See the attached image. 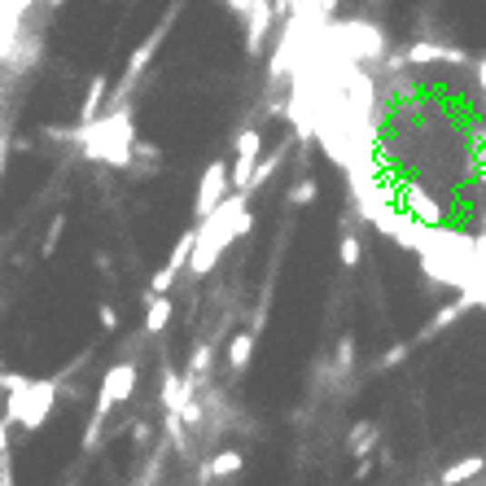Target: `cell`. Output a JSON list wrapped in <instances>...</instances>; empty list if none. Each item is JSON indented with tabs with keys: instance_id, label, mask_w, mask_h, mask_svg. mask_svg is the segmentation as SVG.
<instances>
[{
	"instance_id": "cell-11",
	"label": "cell",
	"mask_w": 486,
	"mask_h": 486,
	"mask_svg": "<svg viewBox=\"0 0 486 486\" xmlns=\"http://www.w3.org/2000/svg\"><path fill=\"white\" fill-rule=\"evenodd\" d=\"M242 451H219L215 461L202 469V482H223V478H237L242 473Z\"/></svg>"
},
{
	"instance_id": "cell-24",
	"label": "cell",
	"mask_w": 486,
	"mask_h": 486,
	"mask_svg": "<svg viewBox=\"0 0 486 486\" xmlns=\"http://www.w3.org/2000/svg\"><path fill=\"white\" fill-rule=\"evenodd\" d=\"M0 171H5V145H0Z\"/></svg>"
},
{
	"instance_id": "cell-9",
	"label": "cell",
	"mask_w": 486,
	"mask_h": 486,
	"mask_svg": "<svg viewBox=\"0 0 486 486\" xmlns=\"http://www.w3.org/2000/svg\"><path fill=\"white\" fill-rule=\"evenodd\" d=\"M105 74H93V84H88V93H84V105H79V132H93L97 127V114H101V105H105Z\"/></svg>"
},
{
	"instance_id": "cell-4",
	"label": "cell",
	"mask_w": 486,
	"mask_h": 486,
	"mask_svg": "<svg viewBox=\"0 0 486 486\" xmlns=\"http://www.w3.org/2000/svg\"><path fill=\"white\" fill-rule=\"evenodd\" d=\"M228 193H233V167H228L223 158H215L211 167L202 171V180H197V197H193L197 223H206V219L215 215L219 206L228 202Z\"/></svg>"
},
{
	"instance_id": "cell-14",
	"label": "cell",
	"mask_w": 486,
	"mask_h": 486,
	"mask_svg": "<svg viewBox=\"0 0 486 486\" xmlns=\"http://www.w3.org/2000/svg\"><path fill=\"white\" fill-rule=\"evenodd\" d=\"M171 298H149V312H145V333H163L171 324Z\"/></svg>"
},
{
	"instance_id": "cell-6",
	"label": "cell",
	"mask_w": 486,
	"mask_h": 486,
	"mask_svg": "<svg viewBox=\"0 0 486 486\" xmlns=\"http://www.w3.org/2000/svg\"><path fill=\"white\" fill-rule=\"evenodd\" d=\"M259 149H263V132H259V127H245L242 136H237V145H233V189H237V193H250L254 171L263 167V163H259Z\"/></svg>"
},
{
	"instance_id": "cell-17",
	"label": "cell",
	"mask_w": 486,
	"mask_h": 486,
	"mask_svg": "<svg viewBox=\"0 0 486 486\" xmlns=\"http://www.w3.org/2000/svg\"><path fill=\"white\" fill-rule=\"evenodd\" d=\"M360 259H364L360 237H342V268H360Z\"/></svg>"
},
{
	"instance_id": "cell-12",
	"label": "cell",
	"mask_w": 486,
	"mask_h": 486,
	"mask_svg": "<svg viewBox=\"0 0 486 486\" xmlns=\"http://www.w3.org/2000/svg\"><path fill=\"white\" fill-rule=\"evenodd\" d=\"M250 355H254V333H237L228 342V368L233 372H245L250 368Z\"/></svg>"
},
{
	"instance_id": "cell-7",
	"label": "cell",
	"mask_w": 486,
	"mask_h": 486,
	"mask_svg": "<svg viewBox=\"0 0 486 486\" xmlns=\"http://www.w3.org/2000/svg\"><path fill=\"white\" fill-rule=\"evenodd\" d=\"M193 245H197V228H189V233L175 242V250H171L167 263L149 276V293H154V298H167V293H171V285L180 281V272L193 263Z\"/></svg>"
},
{
	"instance_id": "cell-19",
	"label": "cell",
	"mask_w": 486,
	"mask_h": 486,
	"mask_svg": "<svg viewBox=\"0 0 486 486\" xmlns=\"http://www.w3.org/2000/svg\"><path fill=\"white\" fill-rule=\"evenodd\" d=\"M101 329H105V333H114V329H119V316H114V307H101Z\"/></svg>"
},
{
	"instance_id": "cell-10",
	"label": "cell",
	"mask_w": 486,
	"mask_h": 486,
	"mask_svg": "<svg viewBox=\"0 0 486 486\" xmlns=\"http://www.w3.org/2000/svg\"><path fill=\"white\" fill-rule=\"evenodd\" d=\"M478 473H486V456H464V461L447 464L438 473V486H464V482H473Z\"/></svg>"
},
{
	"instance_id": "cell-13",
	"label": "cell",
	"mask_w": 486,
	"mask_h": 486,
	"mask_svg": "<svg viewBox=\"0 0 486 486\" xmlns=\"http://www.w3.org/2000/svg\"><path fill=\"white\" fill-rule=\"evenodd\" d=\"M377 447V425L372 421H360L355 430H351V456H360V461H368V451Z\"/></svg>"
},
{
	"instance_id": "cell-5",
	"label": "cell",
	"mask_w": 486,
	"mask_h": 486,
	"mask_svg": "<svg viewBox=\"0 0 486 486\" xmlns=\"http://www.w3.org/2000/svg\"><path fill=\"white\" fill-rule=\"evenodd\" d=\"M136 382H141V372L132 360H123V364L105 368V377H101V390H97V421L114 412L119 403H127L132 394H136Z\"/></svg>"
},
{
	"instance_id": "cell-21",
	"label": "cell",
	"mask_w": 486,
	"mask_h": 486,
	"mask_svg": "<svg viewBox=\"0 0 486 486\" xmlns=\"http://www.w3.org/2000/svg\"><path fill=\"white\" fill-rule=\"evenodd\" d=\"M0 456H9V425H5V416H0Z\"/></svg>"
},
{
	"instance_id": "cell-2",
	"label": "cell",
	"mask_w": 486,
	"mask_h": 486,
	"mask_svg": "<svg viewBox=\"0 0 486 486\" xmlns=\"http://www.w3.org/2000/svg\"><path fill=\"white\" fill-rule=\"evenodd\" d=\"M9 386V399H5V425L9 430H40L49 421L53 403H57V382L40 377H0Z\"/></svg>"
},
{
	"instance_id": "cell-1",
	"label": "cell",
	"mask_w": 486,
	"mask_h": 486,
	"mask_svg": "<svg viewBox=\"0 0 486 486\" xmlns=\"http://www.w3.org/2000/svg\"><path fill=\"white\" fill-rule=\"evenodd\" d=\"M250 228H254L250 193H233L206 223H197V245H193V263H189V272H193V276H211L219 263V254L237 242V237H245Z\"/></svg>"
},
{
	"instance_id": "cell-22",
	"label": "cell",
	"mask_w": 486,
	"mask_h": 486,
	"mask_svg": "<svg viewBox=\"0 0 486 486\" xmlns=\"http://www.w3.org/2000/svg\"><path fill=\"white\" fill-rule=\"evenodd\" d=\"M132 442H136V447H145V442H149V425H136V430H132Z\"/></svg>"
},
{
	"instance_id": "cell-23",
	"label": "cell",
	"mask_w": 486,
	"mask_h": 486,
	"mask_svg": "<svg viewBox=\"0 0 486 486\" xmlns=\"http://www.w3.org/2000/svg\"><path fill=\"white\" fill-rule=\"evenodd\" d=\"M368 473H372V461H360V464H355V482H364Z\"/></svg>"
},
{
	"instance_id": "cell-18",
	"label": "cell",
	"mask_w": 486,
	"mask_h": 486,
	"mask_svg": "<svg viewBox=\"0 0 486 486\" xmlns=\"http://www.w3.org/2000/svg\"><path fill=\"white\" fill-rule=\"evenodd\" d=\"M461 312H464V303H451V307H442V312H438V316L425 324V338H430V333H438V329H447V324L461 316Z\"/></svg>"
},
{
	"instance_id": "cell-3",
	"label": "cell",
	"mask_w": 486,
	"mask_h": 486,
	"mask_svg": "<svg viewBox=\"0 0 486 486\" xmlns=\"http://www.w3.org/2000/svg\"><path fill=\"white\" fill-rule=\"evenodd\" d=\"M88 154H93V158H105V163H114V167H127V163H132V114L110 110V119H101L97 127H93Z\"/></svg>"
},
{
	"instance_id": "cell-16",
	"label": "cell",
	"mask_w": 486,
	"mask_h": 486,
	"mask_svg": "<svg viewBox=\"0 0 486 486\" xmlns=\"http://www.w3.org/2000/svg\"><path fill=\"white\" fill-rule=\"evenodd\" d=\"M62 237H66V215H53V219H49V233H45V245H40V254L49 259L53 250L62 245Z\"/></svg>"
},
{
	"instance_id": "cell-8",
	"label": "cell",
	"mask_w": 486,
	"mask_h": 486,
	"mask_svg": "<svg viewBox=\"0 0 486 486\" xmlns=\"http://www.w3.org/2000/svg\"><path fill=\"white\" fill-rule=\"evenodd\" d=\"M171 23H175V9H171L167 18H163V23H158L154 31H149L145 40H141V45H136V53H132V62H127V71H123V79H119V97L127 93V88H132V84H136V79H141V71H145L149 62H154V53H158V45L167 40ZM119 97H114V110H119Z\"/></svg>"
},
{
	"instance_id": "cell-20",
	"label": "cell",
	"mask_w": 486,
	"mask_h": 486,
	"mask_svg": "<svg viewBox=\"0 0 486 486\" xmlns=\"http://www.w3.org/2000/svg\"><path fill=\"white\" fill-rule=\"evenodd\" d=\"M0 486H14V464H9V456H0Z\"/></svg>"
},
{
	"instance_id": "cell-15",
	"label": "cell",
	"mask_w": 486,
	"mask_h": 486,
	"mask_svg": "<svg viewBox=\"0 0 486 486\" xmlns=\"http://www.w3.org/2000/svg\"><path fill=\"white\" fill-rule=\"evenodd\" d=\"M285 197H290L293 206H312V202L320 197V184L312 180V175H298V180L290 184V193H285Z\"/></svg>"
}]
</instances>
